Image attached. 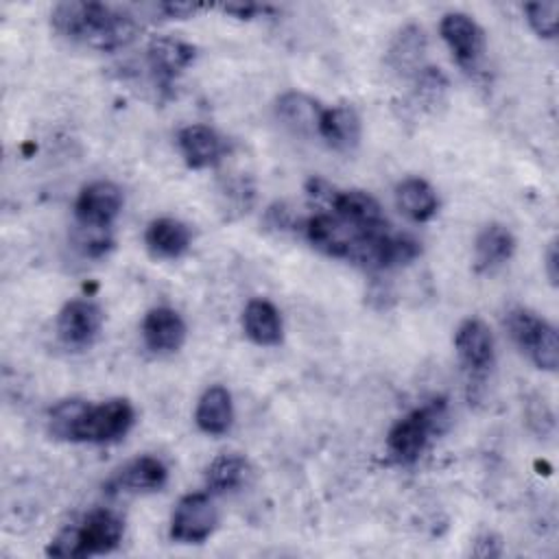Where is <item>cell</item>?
I'll return each instance as SVG.
<instances>
[{
    "label": "cell",
    "instance_id": "8",
    "mask_svg": "<svg viewBox=\"0 0 559 559\" xmlns=\"http://www.w3.org/2000/svg\"><path fill=\"white\" fill-rule=\"evenodd\" d=\"M197 57V48L179 37H153L146 48V61L157 83L166 90Z\"/></svg>",
    "mask_w": 559,
    "mask_h": 559
},
{
    "label": "cell",
    "instance_id": "26",
    "mask_svg": "<svg viewBox=\"0 0 559 559\" xmlns=\"http://www.w3.org/2000/svg\"><path fill=\"white\" fill-rule=\"evenodd\" d=\"M504 323H507V330H509V336L513 338V343L522 352H528V347L533 345L535 336L539 334V330L544 328L546 321L526 308H513L507 314Z\"/></svg>",
    "mask_w": 559,
    "mask_h": 559
},
{
    "label": "cell",
    "instance_id": "13",
    "mask_svg": "<svg viewBox=\"0 0 559 559\" xmlns=\"http://www.w3.org/2000/svg\"><path fill=\"white\" fill-rule=\"evenodd\" d=\"M168 480V467L162 459L144 454L129 461L122 469L109 480L111 491H155L162 489Z\"/></svg>",
    "mask_w": 559,
    "mask_h": 559
},
{
    "label": "cell",
    "instance_id": "14",
    "mask_svg": "<svg viewBox=\"0 0 559 559\" xmlns=\"http://www.w3.org/2000/svg\"><path fill=\"white\" fill-rule=\"evenodd\" d=\"M144 245L153 258L175 260L190 249L192 231L177 218H155L144 231Z\"/></svg>",
    "mask_w": 559,
    "mask_h": 559
},
{
    "label": "cell",
    "instance_id": "3",
    "mask_svg": "<svg viewBox=\"0 0 559 559\" xmlns=\"http://www.w3.org/2000/svg\"><path fill=\"white\" fill-rule=\"evenodd\" d=\"M135 421V411L129 400L111 397L100 404H90L79 426L76 441L111 443L122 439Z\"/></svg>",
    "mask_w": 559,
    "mask_h": 559
},
{
    "label": "cell",
    "instance_id": "28",
    "mask_svg": "<svg viewBox=\"0 0 559 559\" xmlns=\"http://www.w3.org/2000/svg\"><path fill=\"white\" fill-rule=\"evenodd\" d=\"M526 20L531 28L546 39H552L557 35V13L559 2H528L524 4Z\"/></svg>",
    "mask_w": 559,
    "mask_h": 559
},
{
    "label": "cell",
    "instance_id": "29",
    "mask_svg": "<svg viewBox=\"0 0 559 559\" xmlns=\"http://www.w3.org/2000/svg\"><path fill=\"white\" fill-rule=\"evenodd\" d=\"M306 192H308V199H310L312 203H317V205L330 210L338 190H336L334 186H330L325 179L312 177V179H308V183H306Z\"/></svg>",
    "mask_w": 559,
    "mask_h": 559
},
{
    "label": "cell",
    "instance_id": "33",
    "mask_svg": "<svg viewBox=\"0 0 559 559\" xmlns=\"http://www.w3.org/2000/svg\"><path fill=\"white\" fill-rule=\"evenodd\" d=\"M472 555H476V557H498V555H502V546L493 535H483V537L476 539V546H474Z\"/></svg>",
    "mask_w": 559,
    "mask_h": 559
},
{
    "label": "cell",
    "instance_id": "23",
    "mask_svg": "<svg viewBox=\"0 0 559 559\" xmlns=\"http://www.w3.org/2000/svg\"><path fill=\"white\" fill-rule=\"evenodd\" d=\"M424 52H426L424 31L419 26L411 24V26H404L391 41L386 61L400 74H415L419 68H424V63H421Z\"/></svg>",
    "mask_w": 559,
    "mask_h": 559
},
{
    "label": "cell",
    "instance_id": "10",
    "mask_svg": "<svg viewBox=\"0 0 559 559\" xmlns=\"http://www.w3.org/2000/svg\"><path fill=\"white\" fill-rule=\"evenodd\" d=\"M454 349L469 371H487L493 362V336L489 325L478 317L461 321L454 332Z\"/></svg>",
    "mask_w": 559,
    "mask_h": 559
},
{
    "label": "cell",
    "instance_id": "24",
    "mask_svg": "<svg viewBox=\"0 0 559 559\" xmlns=\"http://www.w3.org/2000/svg\"><path fill=\"white\" fill-rule=\"evenodd\" d=\"M251 467L245 456L236 452L218 454L205 469V485L212 493H227L247 483Z\"/></svg>",
    "mask_w": 559,
    "mask_h": 559
},
{
    "label": "cell",
    "instance_id": "22",
    "mask_svg": "<svg viewBox=\"0 0 559 559\" xmlns=\"http://www.w3.org/2000/svg\"><path fill=\"white\" fill-rule=\"evenodd\" d=\"M395 205L411 221L426 223L437 214L439 199L426 179L408 177L395 186Z\"/></svg>",
    "mask_w": 559,
    "mask_h": 559
},
{
    "label": "cell",
    "instance_id": "5",
    "mask_svg": "<svg viewBox=\"0 0 559 559\" xmlns=\"http://www.w3.org/2000/svg\"><path fill=\"white\" fill-rule=\"evenodd\" d=\"M122 203V190L114 181H92L79 192L74 203V216L81 229L107 231L118 218Z\"/></svg>",
    "mask_w": 559,
    "mask_h": 559
},
{
    "label": "cell",
    "instance_id": "27",
    "mask_svg": "<svg viewBox=\"0 0 559 559\" xmlns=\"http://www.w3.org/2000/svg\"><path fill=\"white\" fill-rule=\"evenodd\" d=\"M531 360L546 371H555L559 365V341H557V330L546 321L539 334L535 336L533 345L526 352Z\"/></svg>",
    "mask_w": 559,
    "mask_h": 559
},
{
    "label": "cell",
    "instance_id": "6",
    "mask_svg": "<svg viewBox=\"0 0 559 559\" xmlns=\"http://www.w3.org/2000/svg\"><path fill=\"white\" fill-rule=\"evenodd\" d=\"M439 33L450 48L454 61L463 70H476L485 55V33L483 28L465 13H445L439 24Z\"/></svg>",
    "mask_w": 559,
    "mask_h": 559
},
{
    "label": "cell",
    "instance_id": "12",
    "mask_svg": "<svg viewBox=\"0 0 559 559\" xmlns=\"http://www.w3.org/2000/svg\"><path fill=\"white\" fill-rule=\"evenodd\" d=\"M186 323L181 314L168 306L151 308L142 321L144 345L155 354H173L186 343Z\"/></svg>",
    "mask_w": 559,
    "mask_h": 559
},
{
    "label": "cell",
    "instance_id": "30",
    "mask_svg": "<svg viewBox=\"0 0 559 559\" xmlns=\"http://www.w3.org/2000/svg\"><path fill=\"white\" fill-rule=\"evenodd\" d=\"M266 225L273 227V229H280V231L297 227L295 216H293V212L286 203H275L266 210Z\"/></svg>",
    "mask_w": 559,
    "mask_h": 559
},
{
    "label": "cell",
    "instance_id": "18",
    "mask_svg": "<svg viewBox=\"0 0 559 559\" xmlns=\"http://www.w3.org/2000/svg\"><path fill=\"white\" fill-rule=\"evenodd\" d=\"M323 109L314 98H310L304 92H284L275 103V114L284 127H288L295 133L319 135V122L323 116Z\"/></svg>",
    "mask_w": 559,
    "mask_h": 559
},
{
    "label": "cell",
    "instance_id": "16",
    "mask_svg": "<svg viewBox=\"0 0 559 559\" xmlns=\"http://www.w3.org/2000/svg\"><path fill=\"white\" fill-rule=\"evenodd\" d=\"M177 144H179L183 162L197 170L216 164L225 153L223 138L205 124L183 127L177 135Z\"/></svg>",
    "mask_w": 559,
    "mask_h": 559
},
{
    "label": "cell",
    "instance_id": "9",
    "mask_svg": "<svg viewBox=\"0 0 559 559\" xmlns=\"http://www.w3.org/2000/svg\"><path fill=\"white\" fill-rule=\"evenodd\" d=\"M304 231H306V238L310 240V245L314 249H319V251H323L328 255L345 258L347 260V253H349L356 236L362 229L349 225L347 221H343L334 212L332 214L319 212V214L310 216L304 223Z\"/></svg>",
    "mask_w": 559,
    "mask_h": 559
},
{
    "label": "cell",
    "instance_id": "20",
    "mask_svg": "<svg viewBox=\"0 0 559 559\" xmlns=\"http://www.w3.org/2000/svg\"><path fill=\"white\" fill-rule=\"evenodd\" d=\"M194 421L205 435H225L234 421L231 393L221 384L207 386L197 402Z\"/></svg>",
    "mask_w": 559,
    "mask_h": 559
},
{
    "label": "cell",
    "instance_id": "7",
    "mask_svg": "<svg viewBox=\"0 0 559 559\" xmlns=\"http://www.w3.org/2000/svg\"><path fill=\"white\" fill-rule=\"evenodd\" d=\"M103 310L92 299H72L57 314V334L68 347H87L103 328Z\"/></svg>",
    "mask_w": 559,
    "mask_h": 559
},
{
    "label": "cell",
    "instance_id": "34",
    "mask_svg": "<svg viewBox=\"0 0 559 559\" xmlns=\"http://www.w3.org/2000/svg\"><path fill=\"white\" fill-rule=\"evenodd\" d=\"M546 275L550 280L552 286H557L559 280V251H557V242H550L546 249Z\"/></svg>",
    "mask_w": 559,
    "mask_h": 559
},
{
    "label": "cell",
    "instance_id": "11",
    "mask_svg": "<svg viewBox=\"0 0 559 559\" xmlns=\"http://www.w3.org/2000/svg\"><path fill=\"white\" fill-rule=\"evenodd\" d=\"M76 528V537L81 544V557L105 555L118 548L122 542L124 524L122 518L109 509H96Z\"/></svg>",
    "mask_w": 559,
    "mask_h": 559
},
{
    "label": "cell",
    "instance_id": "25",
    "mask_svg": "<svg viewBox=\"0 0 559 559\" xmlns=\"http://www.w3.org/2000/svg\"><path fill=\"white\" fill-rule=\"evenodd\" d=\"M90 402L79 400V397H70V400H61L59 404H55L48 413V430L55 439L61 441H76L79 435V426L83 421V415L87 413Z\"/></svg>",
    "mask_w": 559,
    "mask_h": 559
},
{
    "label": "cell",
    "instance_id": "4",
    "mask_svg": "<svg viewBox=\"0 0 559 559\" xmlns=\"http://www.w3.org/2000/svg\"><path fill=\"white\" fill-rule=\"evenodd\" d=\"M218 524L216 507L210 493H186L173 509L170 537L179 544H201Z\"/></svg>",
    "mask_w": 559,
    "mask_h": 559
},
{
    "label": "cell",
    "instance_id": "19",
    "mask_svg": "<svg viewBox=\"0 0 559 559\" xmlns=\"http://www.w3.org/2000/svg\"><path fill=\"white\" fill-rule=\"evenodd\" d=\"M242 330L249 341L262 347L282 343L284 328L280 310L269 299H251L242 310Z\"/></svg>",
    "mask_w": 559,
    "mask_h": 559
},
{
    "label": "cell",
    "instance_id": "1",
    "mask_svg": "<svg viewBox=\"0 0 559 559\" xmlns=\"http://www.w3.org/2000/svg\"><path fill=\"white\" fill-rule=\"evenodd\" d=\"M50 24L61 37L103 52L127 46L138 33L135 15L103 2H59L50 11Z\"/></svg>",
    "mask_w": 559,
    "mask_h": 559
},
{
    "label": "cell",
    "instance_id": "31",
    "mask_svg": "<svg viewBox=\"0 0 559 559\" xmlns=\"http://www.w3.org/2000/svg\"><path fill=\"white\" fill-rule=\"evenodd\" d=\"M153 9L164 15V17H170V20H183V17H190L194 15L197 11H201L203 7L201 4H192V2H157L153 4Z\"/></svg>",
    "mask_w": 559,
    "mask_h": 559
},
{
    "label": "cell",
    "instance_id": "21",
    "mask_svg": "<svg viewBox=\"0 0 559 559\" xmlns=\"http://www.w3.org/2000/svg\"><path fill=\"white\" fill-rule=\"evenodd\" d=\"M330 210L358 229L384 225L380 203L362 190H338Z\"/></svg>",
    "mask_w": 559,
    "mask_h": 559
},
{
    "label": "cell",
    "instance_id": "15",
    "mask_svg": "<svg viewBox=\"0 0 559 559\" xmlns=\"http://www.w3.org/2000/svg\"><path fill=\"white\" fill-rule=\"evenodd\" d=\"M362 133L360 116L352 105H334L323 109L319 122V135L341 153H349L358 146Z\"/></svg>",
    "mask_w": 559,
    "mask_h": 559
},
{
    "label": "cell",
    "instance_id": "32",
    "mask_svg": "<svg viewBox=\"0 0 559 559\" xmlns=\"http://www.w3.org/2000/svg\"><path fill=\"white\" fill-rule=\"evenodd\" d=\"M223 11L234 15V17H240V20H251V17H258L260 13L264 15L269 11V7L264 4H253V2H231V4H223Z\"/></svg>",
    "mask_w": 559,
    "mask_h": 559
},
{
    "label": "cell",
    "instance_id": "2",
    "mask_svg": "<svg viewBox=\"0 0 559 559\" xmlns=\"http://www.w3.org/2000/svg\"><path fill=\"white\" fill-rule=\"evenodd\" d=\"M445 402L435 400L397 419L386 435V450L391 459L404 465L415 463L424 452L430 435L439 430V424L445 421Z\"/></svg>",
    "mask_w": 559,
    "mask_h": 559
},
{
    "label": "cell",
    "instance_id": "17",
    "mask_svg": "<svg viewBox=\"0 0 559 559\" xmlns=\"http://www.w3.org/2000/svg\"><path fill=\"white\" fill-rule=\"evenodd\" d=\"M515 251V238L509 227L500 223L485 225L474 240V269L489 273L511 260Z\"/></svg>",
    "mask_w": 559,
    "mask_h": 559
}]
</instances>
